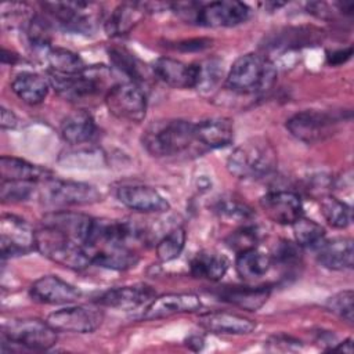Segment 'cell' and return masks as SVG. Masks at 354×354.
I'll return each mask as SVG.
<instances>
[{"label": "cell", "instance_id": "6da1fadb", "mask_svg": "<svg viewBox=\"0 0 354 354\" xmlns=\"http://www.w3.org/2000/svg\"><path fill=\"white\" fill-rule=\"evenodd\" d=\"M50 84L66 101L82 104L100 95H106L112 83V72L105 65H90L75 75H57L48 72Z\"/></svg>", "mask_w": 354, "mask_h": 354}, {"label": "cell", "instance_id": "7a4b0ae2", "mask_svg": "<svg viewBox=\"0 0 354 354\" xmlns=\"http://www.w3.org/2000/svg\"><path fill=\"white\" fill-rule=\"evenodd\" d=\"M195 141V123L184 119H163L148 124L141 142L147 152L156 158L174 156Z\"/></svg>", "mask_w": 354, "mask_h": 354}, {"label": "cell", "instance_id": "3957f363", "mask_svg": "<svg viewBox=\"0 0 354 354\" xmlns=\"http://www.w3.org/2000/svg\"><path fill=\"white\" fill-rule=\"evenodd\" d=\"M277 80L274 64L254 53H248L235 59L231 65L225 87L238 94H259L270 90Z\"/></svg>", "mask_w": 354, "mask_h": 354}, {"label": "cell", "instance_id": "277c9868", "mask_svg": "<svg viewBox=\"0 0 354 354\" xmlns=\"http://www.w3.org/2000/svg\"><path fill=\"white\" fill-rule=\"evenodd\" d=\"M278 163L274 145L264 137H253L235 147L227 159V170L238 178H261Z\"/></svg>", "mask_w": 354, "mask_h": 354}, {"label": "cell", "instance_id": "5b68a950", "mask_svg": "<svg viewBox=\"0 0 354 354\" xmlns=\"http://www.w3.org/2000/svg\"><path fill=\"white\" fill-rule=\"evenodd\" d=\"M48 260L71 268V270H84L91 261L84 249V246L68 235L51 228L41 225L36 231V248Z\"/></svg>", "mask_w": 354, "mask_h": 354}, {"label": "cell", "instance_id": "8992f818", "mask_svg": "<svg viewBox=\"0 0 354 354\" xmlns=\"http://www.w3.org/2000/svg\"><path fill=\"white\" fill-rule=\"evenodd\" d=\"M3 342L21 346L26 350L44 351L57 343V330L39 318L11 319L3 325Z\"/></svg>", "mask_w": 354, "mask_h": 354}, {"label": "cell", "instance_id": "52a82bcc", "mask_svg": "<svg viewBox=\"0 0 354 354\" xmlns=\"http://www.w3.org/2000/svg\"><path fill=\"white\" fill-rule=\"evenodd\" d=\"M43 10L64 30L90 35L101 17L100 6L86 1H55L43 3Z\"/></svg>", "mask_w": 354, "mask_h": 354}, {"label": "cell", "instance_id": "ba28073f", "mask_svg": "<svg viewBox=\"0 0 354 354\" xmlns=\"http://www.w3.org/2000/svg\"><path fill=\"white\" fill-rule=\"evenodd\" d=\"M104 101L109 113L122 120L140 123L147 115V94L141 84L134 82L115 83Z\"/></svg>", "mask_w": 354, "mask_h": 354}, {"label": "cell", "instance_id": "9c48e42d", "mask_svg": "<svg viewBox=\"0 0 354 354\" xmlns=\"http://www.w3.org/2000/svg\"><path fill=\"white\" fill-rule=\"evenodd\" d=\"M337 123L339 118L329 112L306 109L290 116L286 120V129L295 138L306 144H315L330 137Z\"/></svg>", "mask_w": 354, "mask_h": 354}, {"label": "cell", "instance_id": "30bf717a", "mask_svg": "<svg viewBox=\"0 0 354 354\" xmlns=\"http://www.w3.org/2000/svg\"><path fill=\"white\" fill-rule=\"evenodd\" d=\"M41 184L43 201L54 206H82L101 201L100 191L87 183L51 177Z\"/></svg>", "mask_w": 354, "mask_h": 354}, {"label": "cell", "instance_id": "8fae6325", "mask_svg": "<svg viewBox=\"0 0 354 354\" xmlns=\"http://www.w3.org/2000/svg\"><path fill=\"white\" fill-rule=\"evenodd\" d=\"M1 257L25 254L36 248V231L28 221L14 214H4L0 221Z\"/></svg>", "mask_w": 354, "mask_h": 354}, {"label": "cell", "instance_id": "7c38bea8", "mask_svg": "<svg viewBox=\"0 0 354 354\" xmlns=\"http://www.w3.org/2000/svg\"><path fill=\"white\" fill-rule=\"evenodd\" d=\"M57 332L91 333L102 322V313L87 306H66L48 314L46 319Z\"/></svg>", "mask_w": 354, "mask_h": 354}, {"label": "cell", "instance_id": "4fadbf2b", "mask_svg": "<svg viewBox=\"0 0 354 354\" xmlns=\"http://www.w3.org/2000/svg\"><path fill=\"white\" fill-rule=\"evenodd\" d=\"M249 15L250 8L241 1L202 3L195 24L206 28H230L245 22Z\"/></svg>", "mask_w": 354, "mask_h": 354}, {"label": "cell", "instance_id": "5bb4252c", "mask_svg": "<svg viewBox=\"0 0 354 354\" xmlns=\"http://www.w3.org/2000/svg\"><path fill=\"white\" fill-rule=\"evenodd\" d=\"M259 205L263 213L277 224L292 225L303 216L301 198L293 191H270L260 198Z\"/></svg>", "mask_w": 354, "mask_h": 354}, {"label": "cell", "instance_id": "9a60e30c", "mask_svg": "<svg viewBox=\"0 0 354 354\" xmlns=\"http://www.w3.org/2000/svg\"><path fill=\"white\" fill-rule=\"evenodd\" d=\"M118 201L140 213H163L170 209L167 199L155 188L141 184H123L116 188Z\"/></svg>", "mask_w": 354, "mask_h": 354}, {"label": "cell", "instance_id": "2e32d148", "mask_svg": "<svg viewBox=\"0 0 354 354\" xmlns=\"http://www.w3.org/2000/svg\"><path fill=\"white\" fill-rule=\"evenodd\" d=\"M155 297L156 292L152 286L147 283H134L108 289L101 293L95 301L105 307L130 311L148 306Z\"/></svg>", "mask_w": 354, "mask_h": 354}, {"label": "cell", "instance_id": "e0dca14e", "mask_svg": "<svg viewBox=\"0 0 354 354\" xmlns=\"http://www.w3.org/2000/svg\"><path fill=\"white\" fill-rule=\"evenodd\" d=\"M29 295L39 303L71 304L82 296V290L57 275H43L30 285Z\"/></svg>", "mask_w": 354, "mask_h": 354}, {"label": "cell", "instance_id": "ac0fdd59", "mask_svg": "<svg viewBox=\"0 0 354 354\" xmlns=\"http://www.w3.org/2000/svg\"><path fill=\"white\" fill-rule=\"evenodd\" d=\"M202 307V301L195 293H167L155 297L145 310L141 318L145 321L166 318L176 314L195 313Z\"/></svg>", "mask_w": 354, "mask_h": 354}, {"label": "cell", "instance_id": "d6986e66", "mask_svg": "<svg viewBox=\"0 0 354 354\" xmlns=\"http://www.w3.org/2000/svg\"><path fill=\"white\" fill-rule=\"evenodd\" d=\"M198 69V62L184 64L170 57H160L152 65V73L167 86L176 88H195Z\"/></svg>", "mask_w": 354, "mask_h": 354}, {"label": "cell", "instance_id": "ffe728a7", "mask_svg": "<svg viewBox=\"0 0 354 354\" xmlns=\"http://www.w3.org/2000/svg\"><path fill=\"white\" fill-rule=\"evenodd\" d=\"M317 261L329 270L340 271L353 267L354 250L353 239L337 236L332 239H322L315 248Z\"/></svg>", "mask_w": 354, "mask_h": 354}, {"label": "cell", "instance_id": "44dd1931", "mask_svg": "<svg viewBox=\"0 0 354 354\" xmlns=\"http://www.w3.org/2000/svg\"><path fill=\"white\" fill-rule=\"evenodd\" d=\"M91 224H93V217L83 213L69 212V210L50 212L43 217V221H41V225L51 227L68 235L73 241L82 243L83 246L88 236Z\"/></svg>", "mask_w": 354, "mask_h": 354}, {"label": "cell", "instance_id": "7402d4cb", "mask_svg": "<svg viewBox=\"0 0 354 354\" xmlns=\"http://www.w3.org/2000/svg\"><path fill=\"white\" fill-rule=\"evenodd\" d=\"M91 264L109 270H129L138 263V254L123 243H105L86 249Z\"/></svg>", "mask_w": 354, "mask_h": 354}, {"label": "cell", "instance_id": "603a6c76", "mask_svg": "<svg viewBox=\"0 0 354 354\" xmlns=\"http://www.w3.org/2000/svg\"><path fill=\"white\" fill-rule=\"evenodd\" d=\"M199 325L214 335H249L256 329L253 319L227 311L203 314L199 318Z\"/></svg>", "mask_w": 354, "mask_h": 354}, {"label": "cell", "instance_id": "cb8c5ba5", "mask_svg": "<svg viewBox=\"0 0 354 354\" xmlns=\"http://www.w3.org/2000/svg\"><path fill=\"white\" fill-rule=\"evenodd\" d=\"M195 141L216 149L234 141V123L228 118H209L195 123Z\"/></svg>", "mask_w": 354, "mask_h": 354}, {"label": "cell", "instance_id": "d4e9b609", "mask_svg": "<svg viewBox=\"0 0 354 354\" xmlns=\"http://www.w3.org/2000/svg\"><path fill=\"white\" fill-rule=\"evenodd\" d=\"M270 293L266 286H223L216 290V296L220 300L246 311H257L263 307Z\"/></svg>", "mask_w": 354, "mask_h": 354}, {"label": "cell", "instance_id": "484cf974", "mask_svg": "<svg viewBox=\"0 0 354 354\" xmlns=\"http://www.w3.org/2000/svg\"><path fill=\"white\" fill-rule=\"evenodd\" d=\"M0 176L4 181H28L36 184L53 177L51 171L46 167L7 155H3L0 159Z\"/></svg>", "mask_w": 354, "mask_h": 354}, {"label": "cell", "instance_id": "4316f807", "mask_svg": "<svg viewBox=\"0 0 354 354\" xmlns=\"http://www.w3.org/2000/svg\"><path fill=\"white\" fill-rule=\"evenodd\" d=\"M149 11L147 3H122L104 22V29L109 36H123L129 33Z\"/></svg>", "mask_w": 354, "mask_h": 354}, {"label": "cell", "instance_id": "83f0119b", "mask_svg": "<svg viewBox=\"0 0 354 354\" xmlns=\"http://www.w3.org/2000/svg\"><path fill=\"white\" fill-rule=\"evenodd\" d=\"M61 136L71 145L91 142L97 136L95 120L84 109L75 111L62 120Z\"/></svg>", "mask_w": 354, "mask_h": 354}, {"label": "cell", "instance_id": "f1b7e54d", "mask_svg": "<svg viewBox=\"0 0 354 354\" xmlns=\"http://www.w3.org/2000/svg\"><path fill=\"white\" fill-rule=\"evenodd\" d=\"M50 86V80L36 72H21L11 82V88L15 95L28 105L43 102L48 94Z\"/></svg>", "mask_w": 354, "mask_h": 354}, {"label": "cell", "instance_id": "f546056e", "mask_svg": "<svg viewBox=\"0 0 354 354\" xmlns=\"http://www.w3.org/2000/svg\"><path fill=\"white\" fill-rule=\"evenodd\" d=\"M230 267L228 259L214 250H201L189 261V271L195 278L220 281Z\"/></svg>", "mask_w": 354, "mask_h": 354}, {"label": "cell", "instance_id": "4dcf8cb0", "mask_svg": "<svg viewBox=\"0 0 354 354\" xmlns=\"http://www.w3.org/2000/svg\"><path fill=\"white\" fill-rule=\"evenodd\" d=\"M271 266L272 261L270 254H266L257 249L239 253L236 254L235 260V270L245 281H253L264 277Z\"/></svg>", "mask_w": 354, "mask_h": 354}, {"label": "cell", "instance_id": "1f68e13d", "mask_svg": "<svg viewBox=\"0 0 354 354\" xmlns=\"http://www.w3.org/2000/svg\"><path fill=\"white\" fill-rule=\"evenodd\" d=\"M44 62L48 65V72L57 75H75L87 66L79 54L62 47H51Z\"/></svg>", "mask_w": 354, "mask_h": 354}, {"label": "cell", "instance_id": "d6a6232c", "mask_svg": "<svg viewBox=\"0 0 354 354\" xmlns=\"http://www.w3.org/2000/svg\"><path fill=\"white\" fill-rule=\"evenodd\" d=\"M108 53L112 65L123 73L129 82L141 84L147 79L148 68L133 53L126 48H111Z\"/></svg>", "mask_w": 354, "mask_h": 354}, {"label": "cell", "instance_id": "836d02e7", "mask_svg": "<svg viewBox=\"0 0 354 354\" xmlns=\"http://www.w3.org/2000/svg\"><path fill=\"white\" fill-rule=\"evenodd\" d=\"M318 36L319 30L314 28H289L278 33L277 39L270 40L267 46L274 50H293L318 41Z\"/></svg>", "mask_w": 354, "mask_h": 354}, {"label": "cell", "instance_id": "e575fe53", "mask_svg": "<svg viewBox=\"0 0 354 354\" xmlns=\"http://www.w3.org/2000/svg\"><path fill=\"white\" fill-rule=\"evenodd\" d=\"M213 212L225 221L246 223L253 217V209L243 201L235 196H220L213 203Z\"/></svg>", "mask_w": 354, "mask_h": 354}, {"label": "cell", "instance_id": "d590c367", "mask_svg": "<svg viewBox=\"0 0 354 354\" xmlns=\"http://www.w3.org/2000/svg\"><path fill=\"white\" fill-rule=\"evenodd\" d=\"M321 213L326 223L333 228H346L353 220L350 205L330 195L321 199Z\"/></svg>", "mask_w": 354, "mask_h": 354}, {"label": "cell", "instance_id": "8d00e7d4", "mask_svg": "<svg viewBox=\"0 0 354 354\" xmlns=\"http://www.w3.org/2000/svg\"><path fill=\"white\" fill-rule=\"evenodd\" d=\"M187 241V232L183 227H176L163 235L156 243V256L160 261L167 263L177 259Z\"/></svg>", "mask_w": 354, "mask_h": 354}, {"label": "cell", "instance_id": "74e56055", "mask_svg": "<svg viewBox=\"0 0 354 354\" xmlns=\"http://www.w3.org/2000/svg\"><path fill=\"white\" fill-rule=\"evenodd\" d=\"M295 241L301 248H315L325 238V228L317 221L301 216L293 224Z\"/></svg>", "mask_w": 354, "mask_h": 354}, {"label": "cell", "instance_id": "f35d334b", "mask_svg": "<svg viewBox=\"0 0 354 354\" xmlns=\"http://www.w3.org/2000/svg\"><path fill=\"white\" fill-rule=\"evenodd\" d=\"M261 232L256 225H242L225 238V245L230 250L239 254L257 248Z\"/></svg>", "mask_w": 354, "mask_h": 354}, {"label": "cell", "instance_id": "ab89813d", "mask_svg": "<svg viewBox=\"0 0 354 354\" xmlns=\"http://www.w3.org/2000/svg\"><path fill=\"white\" fill-rule=\"evenodd\" d=\"M301 246L296 241L281 239L275 243L272 254H270L272 264L283 268H293L301 261Z\"/></svg>", "mask_w": 354, "mask_h": 354}, {"label": "cell", "instance_id": "60d3db41", "mask_svg": "<svg viewBox=\"0 0 354 354\" xmlns=\"http://www.w3.org/2000/svg\"><path fill=\"white\" fill-rule=\"evenodd\" d=\"M353 300H354L353 290L346 289V290H342V292L333 295L332 297H329L326 301V308L330 313H333L335 315H337L339 318H342L343 321L353 324V321H354Z\"/></svg>", "mask_w": 354, "mask_h": 354}, {"label": "cell", "instance_id": "b9f144b4", "mask_svg": "<svg viewBox=\"0 0 354 354\" xmlns=\"http://www.w3.org/2000/svg\"><path fill=\"white\" fill-rule=\"evenodd\" d=\"M198 82L195 88L202 91L212 90L223 75L220 62L217 59H206L203 62H198Z\"/></svg>", "mask_w": 354, "mask_h": 354}, {"label": "cell", "instance_id": "7bdbcfd3", "mask_svg": "<svg viewBox=\"0 0 354 354\" xmlns=\"http://www.w3.org/2000/svg\"><path fill=\"white\" fill-rule=\"evenodd\" d=\"M36 183L1 180V199L4 202H21L32 196Z\"/></svg>", "mask_w": 354, "mask_h": 354}, {"label": "cell", "instance_id": "ee69618b", "mask_svg": "<svg viewBox=\"0 0 354 354\" xmlns=\"http://www.w3.org/2000/svg\"><path fill=\"white\" fill-rule=\"evenodd\" d=\"M212 39L199 37V39H189L176 44V48L180 51H202L212 46Z\"/></svg>", "mask_w": 354, "mask_h": 354}, {"label": "cell", "instance_id": "f6af8a7d", "mask_svg": "<svg viewBox=\"0 0 354 354\" xmlns=\"http://www.w3.org/2000/svg\"><path fill=\"white\" fill-rule=\"evenodd\" d=\"M351 54H353L351 47H347L343 50H336V51H332L328 54L326 61L329 65H342L351 58Z\"/></svg>", "mask_w": 354, "mask_h": 354}, {"label": "cell", "instance_id": "bcb514c9", "mask_svg": "<svg viewBox=\"0 0 354 354\" xmlns=\"http://www.w3.org/2000/svg\"><path fill=\"white\" fill-rule=\"evenodd\" d=\"M18 126V118L17 115L7 109V108H1V129H15Z\"/></svg>", "mask_w": 354, "mask_h": 354}, {"label": "cell", "instance_id": "7dc6e473", "mask_svg": "<svg viewBox=\"0 0 354 354\" xmlns=\"http://www.w3.org/2000/svg\"><path fill=\"white\" fill-rule=\"evenodd\" d=\"M330 350H333V351H343V353L351 354L353 353V340H351V337L346 339L344 342L336 343L335 346L330 347Z\"/></svg>", "mask_w": 354, "mask_h": 354}, {"label": "cell", "instance_id": "c3c4849f", "mask_svg": "<svg viewBox=\"0 0 354 354\" xmlns=\"http://www.w3.org/2000/svg\"><path fill=\"white\" fill-rule=\"evenodd\" d=\"M187 346L195 351L201 350L203 347V337L199 335H192L187 339Z\"/></svg>", "mask_w": 354, "mask_h": 354}, {"label": "cell", "instance_id": "681fc988", "mask_svg": "<svg viewBox=\"0 0 354 354\" xmlns=\"http://www.w3.org/2000/svg\"><path fill=\"white\" fill-rule=\"evenodd\" d=\"M17 61H18V55L15 53H11V51L3 48V51H1V62L3 64L14 65Z\"/></svg>", "mask_w": 354, "mask_h": 354}]
</instances>
